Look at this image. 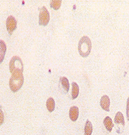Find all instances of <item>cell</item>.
Instances as JSON below:
<instances>
[{
    "instance_id": "cell-2",
    "label": "cell",
    "mask_w": 129,
    "mask_h": 135,
    "mask_svg": "<svg viewBox=\"0 0 129 135\" xmlns=\"http://www.w3.org/2000/svg\"><path fill=\"white\" fill-rule=\"evenodd\" d=\"M24 83V76L23 74H12L11 77L10 78L9 81V86L13 92H17Z\"/></svg>"
},
{
    "instance_id": "cell-11",
    "label": "cell",
    "mask_w": 129,
    "mask_h": 135,
    "mask_svg": "<svg viewBox=\"0 0 129 135\" xmlns=\"http://www.w3.org/2000/svg\"><path fill=\"white\" fill-rule=\"evenodd\" d=\"M79 86L76 83H72V99H76L78 97Z\"/></svg>"
},
{
    "instance_id": "cell-1",
    "label": "cell",
    "mask_w": 129,
    "mask_h": 135,
    "mask_svg": "<svg viewBox=\"0 0 129 135\" xmlns=\"http://www.w3.org/2000/svg\"><path fill=\"white\" fill-rule=\"evenodd\" d=\"M92 50V42L89 37L84 36L80 40L78 43V52L82 57H87Z\"/></svg>"
},
{
    "instance_id": "cell-4",
    "label": "cell",
    "mask_w": 129,
    "mask_h": 135,
    "mask_svg": "<svg viewBox=\"0 0 129 135\" xmlns=\"http://www.w3.org/2000/svg\"><path fill=\"white\" fill-rule=\"evenodd\" d=\"M50 22V13L46 7H42L39 12V25L46 26Z\"/></svg>"
},
{
    "instance_id": "cell-10",
    "label": "cell",
    "mask_w": 129,
    "mask_h": 135,
    "mask_svg": "<svg viewBox=\"0 0 129 135\" xmlns=\"http://www.w3.org/2000/svg\"><path fill=\"white\" fill-rule=\"evenodd\" d=\"M103 124H104V126L106 127L107 131L109 132H111L112 131V128L114 127V123L111 119V117H106V118L103 119Z\"/></svg>"
},
{
    "instance_id": "cell-12",
    "label": "cell",
    "mask_w": 129,
    "mask_h": 135,
    "mask_svg": "<svg viewBox=\"0 0 129 135\" xmlns=\"http://www.w3.org/2000/svg\"><path fill=\"white\" fill-rule=\"evenodd\" d=\"M93 131V126L92 124L89 120L86 121L85 124V128H84V134L85 135H91Z\"/></svg>"
},
{
    "instance_id": "cell-14",
    "label": "cell",
    "mask_w": 129,
    "mask_h": 135,
    "mask_svg": "<svg viewBox=\"0 0 129 135\" xmlns=\"http://www.w3.org/2000/svg\"><path fill=\"white\" fill-rule=\"evenodd\" d=\"M0 44H1L0 49H1V62H2L3 61V60H4V54L6 53V45L3 42V40L0 41Z\"/></svg>"
},
{
    "instance_id": "cell-6",
    "label": "cell",
    "mask_w": 129,
    "mask_h": 135,
    "mask_svg": "<svg viewBox=\"0 0 129 135\" xmlns=\"http://www.w3.org/2000/svg\"><path fill=\"white\" fill-rule=\"evenodd\" d=\"M16 27H17V22L16 19L13 16H8L6 21V28H7L8 33L11 35L13 32L16 30Z\"/></svg>"
},
{
    "instance_id": "cell-5",
    "label": "cell",
    "mask_w": 129,
    "mask_h": 135,
    "mask_svg": "<svg viewBox=\"0 0 129 135\" xmlns=\"http://www.w3.org/2000/svg\"><path fill=\"white\" fill-rule=\"evenodd\" d=\"M114 123H116L118 128V133H121L125 128V119L121 112H117L114 117Z\"/></svg>"
},
{
    "instance_id": "cell-8",
    "label": "cell",
    "mask_w": 129,
    "mask_h": 135,
    "mask_svg": "<svg viewBox=\"0 0 129 135\" xmlns=\"http://www.w3.org/2000/svg\"><path fill=\"white\" fill-rule=\"evenodd\" d=\"M100 106H101V108L103 110H105L106 111H110V99L108 96H103L101 97V99H100Z\"/></svg>"
},
{
    "instance_id": "cell-13",
    "label": "cell",
    "mask_w": 129,
    "mask_h": 135,
    "mask_svg": "<svg viewBox=\"0 0 129 135\" xmlns=\"http://www.w3.org/2000/svg\"><path fill=\"white\" fill-rule=\"evenodd\" d=\"M55 100L52 97H50L49 99L47 100V108L50 112H52L55 109Z\"/></svg>"
},
{
    "instance_id": "cell-7",
    "label": "cell",
    "mask_w": 129,
    "mask_h": 135,
    "mask_svg": "<svg viewBox=\"0 0 129 135\" xmlns=\"http://www.w3.org/2000/svg\"><path fill=\"white\" fill-rule=\"evenodd\" d=\"M59 84H60V87L64 93H67L69 91V80H68L67 77H65V76L60 77Z\"/></svg>"
},
{
    "instance_id": "cell-16",
    "label": "cell",
    "mask_w": 129,
    "mask_h": 135,
    "mask_svg": "<svg viewBox=\"0 0 129 135\" xmlns=\"http://www.w3.org/2000/svg\"><path fill=\"white\" fill-rule=\"evenodd\" d=\"M126 116H127L128 120L129 121V97L128 98L127 104H126Z\"/></svg>"
},
{
    "instance_id": "cell-9",
    "label": "cell",
    "mask_w": 129,
    "mask_h": 135,
    "mask_svg": "<svg viewBox=\"0 0 129 135\" xmlns=\"http://www.w3.org/2000/svg\"><path fill=\"white\" fill-rule=\"evenodd\" d=\"M78 108L76 106H72L69 109V117H70L71 120L73 122H75L78 118Z\"/></svg>"
},
{
    "instance_id": "cell-15",
    "label": "cell",
    "mask_w": 129,
    "mask_h": 135,
    "mask_svg": "<svg viewBox=\"0 0 129 135\" xmlns=\"http://www.w3.org/2000/svg\"><path fill=\"white\" fill-rule=\"evenodd\" d=\"M61 0H54L50 1V7L54 10H58L61 5Z\"/></svg>"
},
{
    "instance_id": "cell-3",
    "label": "cell",
    "mask_w": 129,
    "mask_h": 135,
    "mask_svg": "<svg viewBox=\"0 0 129 135\" xmlns=\"http://www.w3.org/2000/svg\"><path fill=\"white\" fill-rule=\"evenodd\" d=\"M10 72L12 74H23L24 65L22 60L19 56H14L11 58L9 64Z\"/></svg>"
}]
</instances>
